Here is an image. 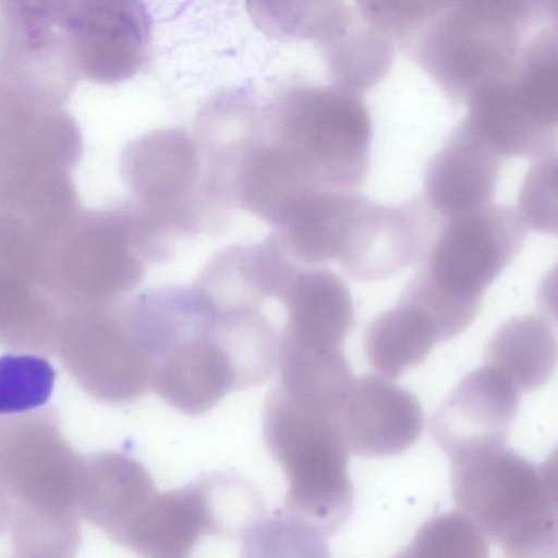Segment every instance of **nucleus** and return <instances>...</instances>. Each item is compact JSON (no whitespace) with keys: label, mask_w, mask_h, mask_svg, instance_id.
Wrapping results in <instances>:
<instances>
[{"label":"nucleus","mask_w":558,"mask_h":558,"mask_svg":"<svg viewBox=\"0 0 558 558\" xmlns=\"http://www.w3.org/2000/svg\"><path fill=\"white\" fill-rule=\"evenodd\" d=\"M207 514V534L222 538L242 537L265 513L263 496L246 478L215 473L197 480Z\"/></svg>","instance_id":"30"},{"label":"nucleus","mask_w":558,"mask_h":558,"mask_svg":"<svg viewBox=\"0 0 558 558\" xmlns=\"http://www.w3.org/2000/svg\"><path fill=\"white\" fill-rule=\"evenodd\" d=\"M248 14L267 35L310 40L319 47L359 20L355 7L341 1H253L248 2Z\"/></svg>","instance_id":"28"},{"label":"nucleus","mask_w":558,"mask_h":558,"mask_svg":"<svg viewBox=\"0 0 558 558\" xmlns=\"http://www.w3.org/2000/svg\"><path fill=\"white\" fill-rule=\"evenodd\" d=\"M437 343L438 331L430 316L401 302L376 317L363 338L367 362L390 380L424 362Z\"/></svg>","instance_id":"25"},{"label":"nucleus","mask_w":558,"mask_h":558,"mask_svg":"<svg viewBox=\"0 0 558 558\" xmlns=\"http://www.w3.org/2000/svg\"><path fill=\"white\" fill-rule=\"evenodd\" d=\"M519 408V390L485 364L462 377L442 399L430 432L452 462L506 446Z\"/></svg>","instance_id":"14"},{"label":"nucleus","mask_w":558,"mask_h":558,"mask_svg":"<svg viewBox=\"0 0 558 558\" xmlns=\"http://www.w3.org/2000/svg\"><path fill=\"white\" fill-rule=\"evenodd\" d=\"M155 492L149 472L126 453L100 451L84 459L81 515L112 542Z\"/></svg>","instance_id":"23"},{"label":"nucleus","mask_w":558,"mask_h":558,"mask_svg":"<svg viewBox=\"0 0 558 558\" xmlns=\"http://www.w3.org/2000/svg\"><path fill=\"white\" fill-rule=\"evenodd\" d=\"M267 136V119L256 104L239 93L213 97L199 111L194 141L204 170L205 192L221 209L230 204V184L244 155Z\"/></svg>","instance_id":"18"},{"label":"nucleus","mask_w":558,"mask_h":558,"mask_svg":"<svg viewBox=\"0 0 558 558\" xmlns=\"http://www.w3.org/2000/svg\"><path fill=\"white\" fill-rule=\"evenodd\" d=\"M207 514L197 481L155 492L114 543L143 558H184L207 534Z\"/></svg>","instance_id":"22"},{"label":"nucleus","mask_w":558,"mask_h":558,"mask_svg":"<svg viewBox=\"0 0 558 558\" xmlns=\"http://www.w3.org/2000/svg\"><path fill=\"white\" fill-rule=\"evenodd\" d=\"M449 1L366 0L354 2L360 19L409 51L429 21Z\"/></svg>","instance_id":"34"},{"label":"nucleus","mask_w":558,"mask_h":558,"mask_svg":"<svg viewBox=\"0 0 558 558\" xmlns=\"http://www.w3.org/2000/svg\"><path fill=\"white\" fill-rule=\"evenodd\" d=\"M440 220L422 195L399 204L366 197L337 262L357 281L389 278L418 262Z\"/></svg>","instance_id":"13"},{"label":"nucleus","mask_w":558,"mask_h":558,"mask_svg":"<svg viewBox=\"0 0 558 558\" xmlns=\"http://www.w3.org/2000/svg\"><path fill=\"white\" fill-rule=\"evenodd\" d=\"M84 459L54 407L0 416V492L16 558L75 557Z\"/></svg>","instance_id":"1"},{"label":"nucleus","mask_w":558,"mask_h":558,"mask_svg":"<svg viewBox=\"0 0 558 558\" xmlns=\"http://www.w3.org/2000/svg\"><path fill=\"white\" fill-rule=\"evenodd\" d=\"M505 160L473 136L461 120L428 160L422 196L441 219L489 205Z\"/></svg>","instance_id":"17"},{"label":"nucleus","mask_w":558,"mask_h":558,"mask_svg":"<svg viewBox=\"0 0 558 558\" xmlns=\"http://www.w3.org/2000/svg\"><path fill=\"white\" fill-rule=\"evenodd\" d=\"M366 196L359 191L312 189L275 227V235L295 260L312 266L338 260Z\"/></svg>","instance_id":"21"},{"label":"nucleus","mask_w":558,"mask_h":558,"mask_svg":"<svg viewBox=\"0 0 558 558\" xmlns=\"http://www.w3.org/2000/svg\"><path fill=\"white\" fill-rule=\"evenodd\" d=\"M62 23L81 77L116 84L142 69L150 23L138 2L62 1Z\"/></svg>","instance_id":"12"},{"label":"nucleus","mask_w":558,"mask_h":558,"mask_svg":"<svg viewBox=\"0 0 558 558\" xmlns=\"http://www.w3.org/2000/svg\"><path fill=\"white\" fill-rule=\"evenodd\" d=\"M527 113L541 125L557 130L558 56L556 23L541 27L525 44L511 72Z\"/></svg>","instance_id":"29"},{"label":"nucleus","mask_w":558,"mask_h":558,"mask_svg":"<svg viewBox=\"0 0 558 558\" xmlns=\"http://www.w3.org/2000/svg\"><path fill=\"white\" fill-rule=\"evenodd\" d=\"M56 353L99 403L130 404L150 390L151 364L132 328L125 298L63 311Z\"/></svg>","instance_id":"9"},{"label":"nucleus","mask_w":558,"mask_h":558,"mask_svg":"<svg viewBox=\"0 0 558 558\" xmlns=\"http://www.w3.org/2000/svg\"><path fill=\"white\" fill-rule=\"evenodd\" d=\"M150 389L189 415L204 414L228 393L243 389L214 312L154 364Z\"/></svg>","instance_id":"15"},{"label":"nucleus","mask_w":558,"mask_h":558,"mask_svg":"<svg viewBox=\"0 0 558 558\" xmlns=\"http://www.w3.org/2000/svg\"><path fill=\"white\" fill-rule=\"evenodd\" d=\"M450 463L459 512L505 558H557L556 453L536 465L504 446Z\"/></svg>","instance_id":"5"},{"label":"nucleus","mask_w":558,"mask_h":558,"mask_svg":"<svg viewBox=\"0 0 558 558\" xmlns=\"http://www.w3.org/2000/svg\"><path fill=\"white\" fill-rule=\"evenodd\" d=\"M338 422L348 450L374 458L407 451L420 439L425 425L416 396L378 374L354 379Z\"/></svg>","instance_id":"16"},{"label":"nucleus","mask_w":558,"mask_h":558,"mask_svg":"<svg viewBox=\"0 0 558 558\" xmlns=\"http://www.w3.org/2000/svg\"><path fill=\"white\" fill-rule=\"evenodd\" d=\"M556 1H449L408 51L452 101L509 74L529 39L556 21Z\"/></svg>","instance_id":"4"},{"label":"nucleus","mask_w":558,"mask_h":558,"mask_svg":"<svg viewBox=\"0 0 558 558\" xmlns=\"http://www.w3.org/2000/svg\"><path fill=\"white\" fill-rule=\"evenodd\" d=\"M485 361L519 392L542 388L556 371L555 325L541 314L511 317L488 340Z\"/></svg>","instance_id":"24"},{"label":"nucleus","mask_w":558,"mask_h":558,"mask_svg":"<svg viewBox=\"0 0 558 558\" xmlns=\"http://www.w3.org/2000/svg\"><path fill=\"white\" fill-rule=\"evenodd\" d=\"M393 41L359 20L320 47L332 85L364 96L388 74L395 60Z\"/></svg>","instance_id":"27"},{"label":"nucleus","mask_w":558,"mask_h":558,"mask_svg":"<svg viewBox=\"0 0 558 558\" xmlns=\"http://www.w3.org/2000/svg\"><path fill=\"white\" fill-rule=\"evenodd\" d=\"M81 78L62 23V1H0V83L63 107Z\"/></svg>","instance_id":"10"},{"label":"nucleus","mask_w":558,"mask_h":558,"mask_svg":"<svg viewBox=\"0 0 558 558\" xmlns=\"http://www.w3.org/2000/svg\"><path fill=\"white\" fill-rule=\"evenodd\" d=\"M56 371L43 355L9 353L0 356V416L37 410L46 405Z\"/></svg>","instance_id":"33"},{"label":"nucleus","mask_w":558,"mask_h":558,"mask_svg":"<svg viewBox=\"0 0 558 558\" xmlns=\"http://www.w3.org/2000/svg\"><path fill=\"white\" fill-rule=\"evenodd\" d=\"M267 118L268 136L319 187L359 191L368 174L373 123L364 97L332 84L283 92Z\"/></svg>","instance_id":"7"},{"label":"nucleus","mask_w":558,"mask_h":558,"mask_svg":"<svg viewBox=\"0 0 558 558\" xmlns=\"http://www.w3.org/2000/svg\"><path fill=\"white\" fill-rule=\"evenodd\" d=\"M82 149L80 128L64 107L37 104L0 83V198L70 173Z\"/></svg>","instance_id":"11"},{"label":"nucleus","mask_w":558,"mask_h":558,"mask_svg":"<svg viewBox=\"0 0 558 558\" xmlns=\"http://www.w3.org/2000/svg\"><path fill=\"white\" fill-rule=\"evenodd\" d=\"M529 229L514 206L489 204L441 219L400 301L425 311L439 342L468 329L489 286L523 248Z\"/></svg>","instance_id":"2"},{"label":"nucleus","mask_w":558,"mask_h":558,"mask_svg":"<svg viewBox=\"0 0 558 558\" xmlns=\"http://www.w3.org/2000/svg\"><path fill=\"white\" fill-rule=\"evenodd\" d=\"M119 169L132 194L125 207L144 263L170 260L184 241L219 226L197 145L186 132L167 128L136 137L123 148Z\"/></svg>","instance_id":"3"},{"label":"nucleus","mask_w":558,"mask_h":558,"mask_svg":"<svg viewBox=\"0 0 558 558\" xmlns=\"http://www.w3.org/2000/svg\"><path fill=\"white\" fill-rule=\"evenodd\" d=\"M484 534L461 512L426 520L411 542L392 558H488Z\"/></svg>","instance_id":"32"},{"label":"nucleus","mask_w":558,"mask_h":558,"mask_svg":"<svg viewBox=\"0 0 558 558\" xmlns=\"http://www.w3.org/2000/svg\"><path fill=\"white\" fill-rule=\"evenodd\" d=\"M263 434L289 483L283 511L326 538L333 535L354 505L338 418L302 408L272 388L263 408Z\"/></svg>","instance_id":"6"},{"label":"nucleus","mask_w":558,"mask_h":558,"mask_svg":"<svg viewBox=\"0 0 558 558\" xmlns=\"http://www.w3.org/2000/svg\"><path fill=\"white\" fill-rule=\"evenodd\" d=\"M511 72L482 83L468 95L462 122L473 136L505 159L536 160L556 154L557 130L541 125L527 113Z\"/></svg>","instance_id":"19"},{"label":"nucleus","mask_w":558,"mask_h":558,"mask_svg":"<svg viewBox=\"0 0 558 558\" xmlns=\"http://www.w3.org/2000/svg\"><path fill=\"white\" fill-rule=\"evenodd\" d=\"M514 207L529 230L557 234V153L534 160Z\"/></svg>","instance_id":"35"},{"label":"nucleus","mask_w":558,"mask_h":558,"mask_svg":"<svg viewBox=\"0 0 558 558\" xmlns=\"http://www.w3.org/2000/svg\"><path fill=\"white\" fill-rule=\"evenodd\" d=\"M63 310L38 282L0 276V343L19 353H56Z\"/></svg>","instance_id":"26"},{"label":"nucleus","mask_w":558,"mask_h":558,"mask_svg":"<svg viewBox=\"0 0 558 558\" xmlns=\"http://www.w3.org/2000/svg\"><path fill=\"white\" fill-rule=\"evenodd\" d=\"M9 524H10L9 505H8L5 497L0 492V534L9 529Z\"/></svg>","instance_id":"36"},{"label":"nucleus","mask_w":558,"mask_h":558,"mask_svg":"<svg viewBox=\"0 0 558 558\" xmlns=\"http://www.w3.org/2000/svg\"><path fill=\"white\" fill-rule=\"evenodd\" d=\"M144 272L125 206L81 207L53 245L41 284L68 311L121 300Z\"/></svg>","instance_id":"8"},{"label":"nucleus","mask_w":558,"mask_h":558,"mask_svg":"<svg viewBox=\"0 0 558 558\" xmlns=\"http://www.w3.org/2000/svg\"><path fill=\"white\" fill-rule=\"evenodd\" d=\"M241 558H331L326 537L277 509L242 535Z\"/></svg>","instance_id":"31"},{"label":"nucleus","mask_w":558,"mask_h":558,"mask_svg":"<svg viewBox=\"0 0 558 558\" xmlns=\"http://www.w3.org/2000/svg\"><path fill=\"white\" fill-rule=\"evenodd\" d=\"M286 311L280 336L312 348H341L354 322L345 281L326 267L298 268L278 299Z\"/></svg>","instance_id":"20"}]
</instances>
